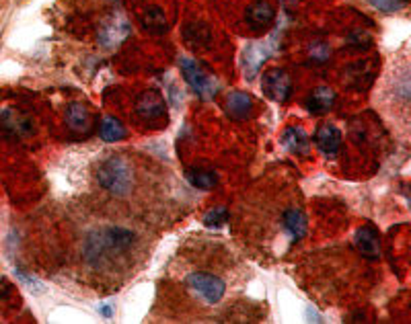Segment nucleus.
I'll use <instances>...</instances> for the list:
<instances>
[{
	"label": "nucleus",
	"instance_id": "obj_9",
	"mask_svg": "<svg viewBox=\"0 0 411 324\" xmlns=\"http://www.w3.org/2000/svg\"><path fill=\"white\" fill-rule=\"evenodd\" d=\"M315 142L316 146H319V150L325 156L333 159L340 152V148H342V133H340L337 128H333V126H321L316 130Z\"/></svg>",
	"mask_w": 411,
	"mask_h": 324
},
{
	"label": "nucleus",
	"instance_id": "obj_3",
	"mask_svg": "<svg viewBox=\"0 0 411 324\" xmlns=\"http://www.w3.org/2000/svg\"><path fill=\"white\" fill-rule=\"evenodd\" d=\"M183 281L188 290L206 304H218L226 293V281L210 271H191Z\"/></svg>",
	"mask_w": 411,
	"mask_h": 324
},
{
	"label": "nucleus",
	"instance_id": "obj_6",
	"mask_svg": "<svg viewBox=\"0 0 411 324\" xmlns=\"http://www.w3.org/2000/svg\"><path fill=\"white\" fill-rule=\"evenodd\" d=\"M276 10L267 0H257L247 8V25L253 31H265L274 23Z\"/></svg>",
	"mask_w": 411,
	"mask_h": 324
},
{
	"label": "nucleus",
	"instance_id": "obj_10",
	"mask_svg": "<svg viewBox=\"0 0 411 324\" xmlns=\"http://www.w3.org/2000/svg\"><path fill=\"white\" fill-rule=\"evenodd\" d=\"M356 246H358V251H360L366 259H379L380 246L377 230L372 226L360 228V230L356 232Z\"/></svg>",
	"mask_w": 411,
	"mask_h": 324
},
{
	"label": "nucleus",
	"instance_id": "obj_19",
	"mask_svg": "<svg viewBox=\"0 0 411 324\" xmlns=\"http://www.w3.org/2000/svg\"><path fill=\"white\" fill-rule=\"evenodd\" d=\"M188 181L197 189H212L216 185V175L212 170H204V168H191L188 170Z\"/></svg>",
	"mask_w": 411,
	"mask_h": 324
},
{
	"label": "nucleus",
	"instance_id": "obj_16",
	"mask_svg": "<svg viewBox=\"0 0 411 324\" xmlns=\"http://www.w3.org/2000/svg\"><path fill=\"white\" fill-rule=\"evenodd\" d=\"M335 103V93L331 89H325V87H319L313 91V95L307 101V109L313 113V115H323L327 111H331Z\"/></svg>",
	"mask_w": 411,
	"mask_h": 324
},
{
	"label": "nucleus",
	"instance_id": "obj_13",
	"mask_svg": "<svg viewBox=\"0 0 411 324\" xmlns=\"http://www.w3.org/2000/svg\"><path fill=\"white\" fill-rule=\"evenodd\" d=\"M270 56V50L265 43L257 41V43H249L247 50H245V74L249 80H253L259 72V68L263 64V60Z\"/></svg>",
	"mask_w": 411,
	"mask_h": 324
},
{
	"label": "nucleus",
	"instance_id": "obj_21",
	"mask_svg": "<svg viewBox=\"0 0 411 324\" xmlns=\"http://www.w3.org/2000/svg\"><path fill=\"white\" fill-rule=\"evenodd\" d=\"M368 2L382 13H397L407 4V0H368Z\"/></svg>",
	"mask_w": 411,
	"mask_h": 324
},
{
	"label": "nucleus",
	"instance_id": "obj_11",
	"mask_svg": "<svg viewBox=\"0 0 411 324\" xmlns=\"http://www.w3.org/2000/svg\"><path fill=\"white\" fill-rule=\"evenodd\" d=\"M282 144L288 152L292 154H298V156H307L311 152V142H309V135L302 128H288L282 133Z\"/></svg>",
	"mask_w": 411,
	"mask_h": 324
},
{
	"label": "nucleus",
	"instance_id": "obj_7",
	"mask_svg": "<svg viewBox=\"0 0 411 324\" xmlns=\"http://www.w3.org/2000/svg\"><path fill=\"white\" fill-rule=\"evenodd\" d=\"M136 113L146 119V122H155L165 117V101L158 95L157 91H148L136 103Z\"/></svg>",
	"mask_w": 411,
	"mask_h": 324
},
{
	"label": "nucleus",
	"instance_id": "obj_23",
	"mask_svg": "<svg viewBox=\"0 0 411 324\" xmlns=\"http://www.w3.org/2000/svg\"><path fill=\"white\" fill-rule=\"evenodd\" d=\"M103 316H111V308H109V306L103 308Z\"/></svg>",
	"mask_w": 411,
	"mask_h": 324
},
{
	"label": "nucleus",
	"instance_id": "obj_5",
	"mask_svg": "<svg viewBox=\"0 0 411 324\" xmlns=\"http://www.w3.org/2000/svg\"><path fill=\"white\" fill-rule=\"evenodd\" d=\"M261 91L272 101H286L292 93V78L286 70H267L263 74Z\"/></svg>",
	"mask_w": 411,
	"mask_h": 324
},
{
	"label": "nucleus",
	"instance_id": "obj_22",
	"mask_svg": "<svg viewBox=\"0 0 411 324\" xmlns=\"http://www.w3.org/2000/svg\"><path fill=\"white\" fill-rule=\"evenodd\" d=\"M311 54H313V56H316L319 60H327V58H329V47H327L325 43H316L315 50H313Z\"/></svg>",
	"mask_w": 411,
	"mask_h": 324
},
{
	"label": "nucleus",
	"instance_id": "obj_14",
	"mask_svg": "<svg viewBox=\"0 0 411 324\" xmlns=\"http://www.w3.org/2000/svg\"><path fill=\"white\" fill-rule=\"evenodd\" d=\"M66 124L74 131H87L91 128V113L83 103H70L66 107Z\"/></svg>",
	"mask_w": 411,
	"mask_h": 324
},
{
	"label": "nucleus",
	"instance_id": "obj_4",
	"mask_svg": "<svg viewBox=\"0 0 411 324\" xmlns=\"http://www.w3.org/2000/svg\"><path fill=\"white\" fill-rule=\"evenodd\" d=\"M181 72L186 76V80L190 82V87L200 95L202 98H210L216 91H218V84L212 76H208L200 66L195 64L193 60L183 58L181 60Z\"/></svg>",
	"mask_w": 411,
	"mask_h": 324
},
{
	"label": "nucleus",
	"instance_id": "obj_15",
	"mask_svg": "<svg viewBox=\"0 0 411 324\" xmlns=\"http://www.w3.org/2000/svg\"><path fill=\"white\" fill-rule=\"evenodd\" d=\"M127 33H130V25H127L126 19L116 17L103 31L99 33V41H101V45H105V47H113V45H118V43L126 37Z\"/></svg>",
	"mask_w": 411,
	"mask_h": 324
},
{
	"label": "nucleus",
	"instance_id": "obj_17",
	"mask_svg": "<svg viewBox=\"0 0 411 324\" xmlns=\"http://www.w3.org/2000/svg\"><path fill=\"white\" fill-rule=\"evenodd\" d=\"M99 135L105 142H120L126 138V128L122 126L120 119H116L111 115H103L101 126H99Z\"/></svg>",
	"mask_w": 411,
	"mask_h": 324
},
{
	"label": "nucleus",
	"instance_id": "obj_8",
	"mask_svg": "<svg viewBox=\"0 0 411 324\" xmlns=\"http://www.w3.org/2000/svg\"><path fill=\"white\" fill-rule=\"evenodd\" d=\"M282 226H284V232L290 240H300L307 234V218H305L302 209L296 205L286 207L284 214H282Z\"/></svg>",
	"mask_w": 411,
	"mask_h": 324
},
{
	"label": "nucleus",
	"instance_id": "obj_1",
	"mask_svg": "<svg viewBox=\"0 0 411 324\" xmlns=\"http://www.w3.org/2000/svg\"><path fill=\"white\" fill-rule=\"evenodd\" d=\"M136 249V234L127 228H101L91 230L83 242V260L99 273L116 267Z\"/></svg>",
	"mask_w": 411,
	"mask_h": 324
},
{
	"label": "nucleus",
	"instance_id": "obj_12",
	"mask_svg": "<svg viewBox=\"0 0 411 324\" xmlns=\"http://www.w3.org/2000/svg\"><path fill=\"white\" fill-rule=\"evenodd\" d=\"M226 113L232 117V119H245L251 115L253 111V98L247 93H241V91H235L226 97Z\"/></svg>",
	"mask_w": 411,
	"mask_h": 324
},
{
	"label": "nucleus",
	"instance_id": "obj_2",
	"mask_svg": "<svg viewBox=\"0 0 411 324\" xmlns=\"http://www.w3.org/2000/svg\"><path fill=\"white\" fill-rule=\"evenodd\" d=\"M97 183L103 191L113 197H126L134 189V170L127 161L120 156H111L101 162L97 170Z\"/></svg>",
	"mask_w": 411,
	"mask_h": 324
},
{
	"label": "nucleus",
	"instance_id": "obj_20",
	"mask_svg": "<svg viewBox=\"0 0 411 324\" xmlns=\"http://www.w3.org/2000/svg\"><path fill=\"white\" fill-rule=\"evenodd\" d=\"M226 222H228V212H226L224 207H218V209L210 212V214L204 218V224L208 228H214V230L222 228Z\"/></svg>",
	"mask_w": 411,
	"mask_h": 324
},
{
	"label": "nucleus",
	"instance_id": "obj_18",
	"mask_svg": "<svg viewBox=\"0 0 411 324\" xmlns=\"http://www.w3.org/2000/svg\"><path fill=\"white\" fill-rule=\"evenodd\" d=\"M142 25H144V29L153 33L165 31L167 29V19H165L162 8L160 6H148V10L142 17Z\"/></svg>",
	"mask_w": 411,
	"mask_h": 324
}]
</instances>
